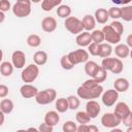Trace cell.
<instances>
[{
    "label": "cell",
    "instance_id": "cell-1",
    "mask_svg": "<svg viewBox=\"0 0 132 132\" xmlns=\"http://www.w3.org/2000/svg\"><path fill=\"white\" fill-rule=\"evenodd\" d=\"M103 93V87L101 85H98L95 88L92 89H87L82 86H79L76 90V94L80 99H86V100H92L99 98Z\"/></svg>",
    "mask_w": 132,
    "mask_h": 132
},
{
    "label": "cell",
    "instance_id": "cell-2",
    "mask_svg": "<svg viewBox=\"0 0 132 132\" xmlns=\"http://www.w3.org/2000/svg\"><path fill=\"white\" fill-rule=\"evenodd\" d=\"M31 0H16L12 6V12L16 18H26L31 13Z\"/></svg>",
    "mask_w": 132,
    "mask_h": 132
},
{
    "label": "cell",
    "instance_id": "cell-3",
    "mask_svg": "<svg viewBox=\"0 0 132 132\" xmlns=\"http://www.w3.org/2000/svg\"><path fill=\"white\" fill-rule=\"evenodd\" d=\"M101 66L104 67L107 71L112 72L113 74H119L124 69L123 62L119 58H109V57L103 58L101 62Z\"/></svg>",
    "mask_w": 132,
    "mask_h": 132
},
{
    "label": "cell",
    "instance_id": "cell-4",
    "mask_svg": "<svg viewBox=\"0 0 132 132\" xmlns=\"http://www.w3.org/2000/svg\"><path fill=\"white\" fill-rule=\"evenodd\" d=\"M56 97H57L56 90L48 88V89H45L42 91H38L37 95L35 96V101H36V103H38L40 105H46V104L54 102L56 100Z\"/></svg>",
    "mask_w": 132,
    "mask_h": 132
},
{
    "label": "cell",
    "instance_id": "cell-5",
    "mask_svg": "<svg viewBox=\"0 0 132 132\" xmlns=\"http://www.w3.org/2000/svg\"><path fill=\"white\" fill-rule=\"evenodd\" d=\"M39 74V68H38V65H36L35 63L34 64H30L28 65L27 67H25L21 73V78L24 82L26 84H30V82H33L37 76Z\"/></svg>",
    "mask_w": 132,
    "mask_h": 132
},
{
    "label": "cell",
    "instance_id": "cell-6",
    "mask_svg": "<svg viewBox=\"0 0 132 132\" xmlns=\"http://www.w3.org/2000/svg\"><path fill=\"white\" fill-rule=\"evenodd\" d=\"M64 26L72 34H79L85 29L82 21L76 16H68L67 19H65Z\"/></svg>",
    "mask_w": 132,
    "mask_h": 132
},
{
    "label": "cell",
    "instance_id": "cell-7",
    "mask_svg": "<svg viewBox=\"0 0 132 132\" xmlns=\"http://www.w3.org/2000/svg\"><path fill=\"white\" fill-rule=\"evenodd\" d=\"M122 123V119L119 118L114 112H106L101 117V124L105 128H116Z\"/></svg>",
    "mask_w": 132,
    "mask_h": 132
},
{
    "label": "cell",
    "instance_id": "cell-8",
    "mask_svg": "<svg viewBox=\"0 0 132 132\" xmlns=\"http://www.w3.org/2000/svg\"><path fill=\"white\" fill-rule=\"evenodd\" d=\"M68 57L74 65H77V64L86 63L87 61H89V52H87L84 48H78L70 52L68 54Z\"/></svg>",
    "mask_w": 132,
    "mask_h": 132
},
{
    "label": "cell",
    "instance_id": "cell-9",
    "mask_svg": "<svg viewBox=\"0 0 132 132\" xmlns=\"http://www.w3.org/2000/svg\"><path fill=\"white\" fill-rule=\"evenodd\" d=\"M105 40L110 44H118L121 41V34H119L110 25H106L102 29Z\"/></svg>",
    "mask_w": 132,
    "mask_h": 132
},
{
    "label": "cell",
    "instance_id": "cell-10",
    "mask_svg": "<svg viewBox=\"0 0 132 132\" xmlns=\"http://www.w3.org/2000/svg\"><path fill=\"white\" fill-rule=\"evenodd\" d=\"M118 98H119V92L116 89H109L103 92L101 95L102 103L107 107H111L112 105H114Z\"/></svg>",
    "mask_w": 132,
    "mask_h": 132
},
{
    "label": "cell",
    "instance_id": "cell-11",
    "mask_svg": "<svg viewBox=\"0 0 132 132\" xmlns=\"http://www.w3.org/2000/svg\"><path fill=\"white\" fill-rule=\"evenodd\" d=\"M11 63L18 69H21L26 64V55L22 51H14L11 55Z\"/></svg>",
    "mask_w": 132,
    "mask_h": 132
},
{
    "label": "cell",
    "instance_id": "cell-12",
    "mask_svg": "<svg viewBox=\"0 0 132 132\" xmlns=\"http://www.w3.org/2000/svg\"><path fill=\"white\" fill-rule=\"evenodd\" d=\"M20 93H21V96L25 99H29V98H35V96L37 95L38 93V90L36 87H34L33 85L31 84H25L21 87L20 89Z\"/></svg>",
    "mask_w": 132,
    "mask_h": 132
},
{
    "label": "cell",
    "instance_id": "cell-13",
    "mask_svg": "<svg viewBox=\"0 0 132 132\" xmlns=\"http://www.w3.org/2000/svg\"><path fill=\"white\" fill-rule=\"evenodd\" d=\"M86 111L88 112V114L91 117V119H96L100 111H101V107L99 105V103L95 100H89L86 104Z\"/></svg>",
    "mask_w": 132,
    "mask_h": 132
},
{
    "label": "cell",
    "instance_id": "cell-14",
    "mask_svg": "<svg viewBox=\"0 0 132 132\" xmlns=\"http://www.w3.org/2000/svg\"><path fill=\"white\" fill-rule=\"evenodd\" d=\"M41 28L44 32L52 33L57 29V21L53 16H45L41 21Z\"/></svg>",
    "mask_w": 132,
    "mask_h": 132
},
{
    "label": "cell",
    "instance_id": "cell-15",
    "mask_svg": "<svg viewBox=\"0 0 132 132\" xmlns=\"http://www.w3.org/2000/svg\"><path fill=\"white\" fill-rule=\"evenodd\" d=\"M75 41H76L77 45H79V46H81V47L89 46V45L93 42V40H92V35H91V33H90L89 31H85V32L82 31L81 33L77 34Z\"/></svg>",
    "mask_w": 132,
    "mask_h": 132
},
{
    "label": "cell",
    "instance_id": "cell-16",
    "mask_svg": "<svg viewBox=\"0 0 132 132\" xmlns=\"http://www.w3.org/2000/svg\"><path fill=\"white\" fill-rule=\"evenodd\" d=\"M130 111H131V110H130V107H129L128 104L125 103V102H118V103L116 104V107H114V110H113V112H114L119 118H121L122 120H123Z\"/></svg>",
    "mask_w": 132,
    "mask_h": 132
},
{
    "label": "cell",
    "instance_id": "cell-17",
    "mask_svg": "<svg viewBox=\"0 0 132 132\" xmlns=\"http://www.w3.org/2000/svg\"><path fill=\"white\" fill-rule=\"evenodd\" d=\"M95 20L97 23L99 24H105L107 23L108 19H109V14H108V10L105 9V8H98L96 11H95Z\"/></svg>",
    "mask_w": 132,
    "mask_h": 132
},
{
    "label": "cell",
    "instance_id": "cell-18",
    "mask_svg": "<svg viewBox=\"0 0 132 132\" xmlns=\"http://www.w3.org/2000/svg\"><path fill=\"white\" fill-rule=\"evenodd\" d=\"M113 51H114L116 56L121 58V59H125L130 55V48H129V46L127 44L119 43L118 45H116Z\"/></svg>",
    "mask_w": 132,
    "mask_h": 132
},
{
    "label": "cell",
    "instance_id": "cell-19",
    "mask_svg": "<svg viewBox=\"0 0 132 132\" xmlns=\"http://www.w3.org/2000/svg\"><path fill=\"white\" fill-rule=\"evenodd\" d=\"M113 87L118 92H126V91H128L130 84H129L128 79H126L124 77H119L113 81Z\"/></svg>",
    "mask_w": 132,
    "mask_h": 132
},
{
    "label": "cell",
    "instance_id": "cell-20",
    "mask_svg": "<svg viewBox=\"0 0 132 132\" xmlns=\"http://www.w3.org/2000/svg\"><path fill=\"white\" fill-rule=\"evenodd\" d=\"M59 121H60V117H59L58 111L50 110L44 116V122L51 126H56L59 123Z\"/></svg>",
    "mask_w": 132,
    "mask_h": 132
},
{
    "label": "cell",
    "instance_id": "cell-21",
    "mask_svg": "<svg viewBox=\"0 0 132 132\" xmlns=\"http://www.w3.org/2000/svg\"><path fill=\"white\" fill-rule=\"evenodd\" d=\"M47 54L44 51H37L34 55H33V61L36 65L38 66H42L47 62Z\"/></svg>",
    "mask_w": 132,
    "mask_h": 132
},
{
    "label": "cell",
    "instance_id": "cell-22",
    "mask_svg": "<svg viewBox=\"0 0 132 132\" xmlns=\"http://www.w3.org/2000/svg\"><path fill=\"white\" fill-rule=\"evenodd\" d=\"M82 24H84V28L86 31H91L94 30L95 26H96V20L95 16L91 15V14H86L82 18Z\"/></svg>",
    "mask_w": 132,
    "mask_h": 132
},
{
    "label": "cell",
    "instance_id": "cell-23",
    "mask_svg": "<svg viewBox=\"0 0 132 132\" xmlns=\"http://www.w3.org/2000/svg\"><path fill=\"white\" fill-rule=\"evenodd\" d=\"M62 0H42L41 8L43 11H51L53 8L61 5Z\"/></svg>",
    "mask_w": 132,
    "mask_h": 132
},
{
    "label": "cell",
    "instance_id": "cell-24",
    "mask_svg": "<svg viewBox=\"0 0 132 132\" xmlns=\"http://www.w3.org/2000/svg\"><path fill=\"white\" fill-rule=\"evenodd\" d=\"M112 47L110 45V43H100L99 44V57L100 58H107L111 55L112 53Z\"/></svg>",
    "mask_w": 132,
    "mask_h": 132
},
{
    "label": "cell",
    "instance_id": "cell-25",
    "mask_svg": "<svg viewBox=\"0 0 132 132\" xmlns=\"http://www.w3.org/2000/svg\"><path fill=\"white\" fill-rule=\"evenodd\" d=\"M13 64L8 62V61H4L1 63L0 65V72L3 76H10L13 72Z\"/></svg>",
    "mask_w": 132,
    "mask_h": 132
},
{
    "label": "cell",
    "instance_id": "cell-26",
    "mask_svg": "<svg viewBox=\"0 0 132 132\" xmlns=\"http://www.w3.org/2000/svg\"><path fill=\"white\" fill-rule=\"evenodd\" d=\"M56 109L58 112H66L68 109H69V104H68V100L67 98H58L56 100Z\"/></svg>",
    "mask_w": 132,
    "mask_h": 132
},
{
    "label": "cell",
    "instance_id": "cell-27",
    "mask_svg": "<svg viewBox=\"0 0 132 132\" xmlns=\"http://www.w3.org/2000/svg\"><path fill=\"white\" fill-rule=\"evenodd\" d=\"M13 102L10 99H2L0 102V110L3 111L5 114L10 113L13 110Z\"/></svg>",
    "mask_w": 132,
    "mask_h": 132
},
{
    "label": "cell",
    "instance_id": "cell-28",
    "mask_svg": "<svg viewBox=\"0 0 132 132\" xmlns=\"http://www.w3.org/2000/svg\"><path fill=\"white\" fill-rule=\"evenodd\" d=\"M106 77H107V70L104 67H102V66H99L98 69L96 70V72L93 75V78L96 81H98L99 84L100 82H103L106 79Z\"/></svg>",
    "mask_w": 132,
    "mask_h": 132
},
{
    "label": "cell",
    "instance_id": "cell-29",
    "mask_svg": "<svg viewBox=\"0 0 132 132\" xmlns=\"http://www.w3.org/2000/svg\"><path fill=\"white\" fill-rule=\"evenodd\" d=\"M98 67H99V65L96 62H94V61H87L86 64H85V72H86V74L88 76L93 77V75L96 72V70L98 69Z\"/></svg>",
    "mask_w": 132,
    "mask_h": 132
},
{
    "label": "cell",
    "instance_id": "cell-30",
    "mask_svg": "<svg viewBox=\"0 0 132 132\" xmlns=\"http://www.w3.org/2000/svg\"><path fill=\"white\" fill-rule=\"evenodd\" d=\"M57 14L58 16L62 18V19H67L68 16H70L71 14V8L69 5H59L57 8Z\"/></svg>",
    "mask_w": 132,
    "mask_h": 132
},
{
    "label": "cell",
    "instance_id": "cell-31",
    "mask_svg": "<svg viewBox=\"0 0 132 132\" xmlns=\"http://www.w3.org/2000/svg\"><path fill=\"white\" fill-rule=\"evenodd\" d=\"M27 44L31 47H38L41 44V38L37 34H31L27 37Z\"/></svg>",
    "mask_w": 132,
    "mask_h": 132
},
{
    "label": "cell",
    "instance_id": "cell-32",
    "mask_svg": "<svg viewBox=\"0 0 132 132\" xmlns=\"http://www.w3.org/2000/svg\"><path fill=\"white\" fill-rule=\"evenodd\" d=\"M75 120L78 124H89L91 121V117L87 111H78L75 114Z\"/></svg>",
    "mask_w": 132,
    "mask_h": 132
},
{
    "label": "cell",
    "instance_id": "cell-33",
    "mask_svg": "<svg viewBox=\"0 0 132 132\" xmlns=\"http://www.w3.org/2000/svg\"><path fill=\"white\" fill-rule=\"evenodd\" d=\"M79 97L78 96H74V95H70L67 97V100H68V104H69V109L71 110H74V109H77L80 105V101H79Z\"/></svg>",
    "mask_w": 132,
    "mask_h": 132
},
{
    "label": "cell",
    "instance_id": "cell-34",
    "mask_svg": "<svg viewBox=\"0 0 132 132\" xmlns=\"http://www.w3.org/2000/svg\"><path fill=\"white\" fill-rule=\"evenodd\" d=\"M60 64H61V67H62L64 70H71V69L75 66V65L70 61V59H69V57H68V54L62 56L61 61H60Z\"/></svg>",
    "mask_w": 132,
    "mask_h": 132
},
{
    "label": "cell",
    "instance_id": "cell-35",
    "mask_svg": "<svg viewBox=\"0 0 132 132\" xmlns=\"http://www.w3.org/2000/svg\"><path fill=\"white\" fill-rule=\"evenodd\" d=\"M125 22L132 21V5H126L122 8V18Z\"/></svg>",
    "mask_w": 132,
    "mask_h": 132
},
{
    "label": "cell",
    "instance_id": "cell-36",
    "mask_svg": "<svg viewBox=\"0 0 132 132\" xmlns=\"http://www.w3.org/2000/svg\"><path fill=\"white\" fill-rule=\"evenodd\" d=\"M92 40L93 42H96V43H102L104 40H105V37H104V33L102 30H94L92 33Z\"/></svg>",
    "mask_w": 132,
    "mask_h": 132
},
{
    "label": "cell",
    "instance_id": "cell-37",
    "mask_svg": "<svg viewBox=\"0 0 132 132\" xmlns=\"http://www.w3.org/2000/svg\"><path fill=\"white\" fill-rule=\"evenodd\" d=\"M62 130L64 132H76L77 131V126L73 121H66L63 124Z\"/></svg>",
    "mask_w": 132,
    "mask_h": 132
},
{
    "label": "cell",
    "instance_id": "cell-38",
    "mask_svg": "<svg viewBox=\"0 0 132 132\" xmlns=\"http://www.w3.org/2000/svg\"><path fill=\"white\" fill-rule=\"evenodd\" d=\"M108 14H109V18L113 19V20H118V19H121L122 18V8H119V7H110L108 9Z\"/></svg>",
    "mask_w": 132,
    "mask_h": 132
},
{
    "label": "cell",
    "instance_id": "cell-39",
    "mask_svg": "<svg viewBox=\"0 0 132 132\" xmlns=\"http://www.w3.org/2000/svg\"><path fill=\"white\" fill-rule=\"evenodd\" d=\"M110 26L119 33V34H123L124 33V25L121 23V22H119L118 20H113L112 22H111V24H110Z\"/></svg>",
    "mask_w": 132,
    "mask_h": 132
},
{
    "label": "cell",
    "instance_id": "cell-40",
    "mask_svg": "<svg viewBox=\"0 0 132 132\" xmlns=\"http://www.w3.org/2000/svg\"><path fill=\"white\" fill-rule=\"evenodd\" d=\"M99 44H100V43L92 42V43L88 46V52H89V54H91L92 56H99Z\"/></svg>",
    "mask_w": 132,
    "mask_h": 132
},
{
    "label": "cell",
    "instance_id": "cell-41",
    "mask_svg": "<svg viewBox=\"0 0 132 132\" xmlns=\"http://www.w3.org/2000/svg\"><path fill=\"white\" fill-rule=\"evenodd\" d=\"M98 85H100L98 81H96L93 77H91L90 79H87V80H85L84 82H82V87H85V88H87V89H92V88H95V87H97Z\"/></svg>",
    "mask_w": 132,
    "mask_h": 132
},
{
    "label": "cell",
    "instance_id": "cell-42",
    "mask_svg": "<svg viewBox=\"0 0 132 132\" xmlns=\"http://www.w3.org/2000/svg\"><path fill=\"white\" fill-rule=\"evenodd\" d=\"M38 130H39L40 132H53V130H54V126H51V125H48L47 123L43 122L42 124L39 125Z\"/></svg>",
    "mask_w": 132,
    "mask_h": 132
},
{
    "label": "cell",
    "instance_id": "cell-43",
    "mask_svg": "<svg viewBox=\"0 0 132 132\" xmlns=\"http://www.w3.org/2000/svg\"><path fill=\"white\" fill-rule=\"evenodd\" d=\"M11 8V4L8 0H1L0 1V10L5 12V11H8L9 9Z\"/></svg>",
    "mask_w": 132,
    "mask_h": 132
},
{
    "label": "cell",
    "instance_id": "cell-44",
    "mask_svg": "<svg viewBox=\"0 0 132 132\" xmlns=\"http://www.w3.org/2000/svg\"><path fill=\"white\" fill-rule=\"evenodd\" d=\"M122 123L126 126V127H130L132 126V111H130L123 120H122Z\"/></svg>",
    "mask_w": 132,
    "mask_h": 132
},
{
    "label": "cell",
    "instance_id": "cell-45",
    "mask_svg": "<svg viewBox=\"0 0 132 132\" xmlns=\"http://www.w3.org/2000/svg\"><path fill=\"white\" fill-rule=\"evenodd\" d=\"M8 95V88L5 85H0V97L5 98Z\"/></svg>",
    "mask_w": 132,
    "mask_h": 132
},
{
    "label": "cell",
    "instance_id": "cell-46",
    "mask_svg": "<svg viewBox=\"0 0 132 132\" xmlns=\"http://www.w3.org/2000/svg\"><path fill=\"white\" fill-rule=\"evenodd\" d=\"M132 0H111V2L114 3V4H117V5H127Z\"/></svg>",
    "mask_w": 132,
    "mask_h": 132
},
{
    "label": "cell",
    "instance_id": "cell-47",
    "mask_svg": "<svg viewBox=\"0 0 132 132\" xmlns=\"http://www.w3.org/2000/svg\"><path fill=\"white\" fill-rule=\"evenodd\" d=\"M126 42H127V45H128L129 47H131V48H132V34H129V35L127 36Z\"/></svg>",
    "mask_w": 132,
    "mask_h": 132
},
{
    "label": "cell",
    "instance_id": "cell-48",
    "mask_svg": "<svg viewBox=\"0 0 132 132\" xmlns=\"http://www.w3.org/2000/svg\"><path fill=\"white\" fill-rule=\"evenodd\" d=\"M89 132H98V128L95 125H89Z\"/></svg>",
    "mask_w": 132,
    "mask_h": 132
},
{
    "label": "cell",
    "instance_id": "cell-49",
    "mask_svg": "<svg viewBox=\"0 0 132 132\" xmlns=\"http://www.w3.org/2000/svg\"><path fill=\"white\" fill-rule=\"evenodd\" d=\"M4 117H5V113L0 110V126H2L4 124Z\"/></svg>",
    "mask_w": 132,
    "mask_h": 132
},
{
    "label": "cell",
    "instance_id": "cell-50",
    "mask_svg": "<svg viewBox=\"0 0 132 132\" xmlns=\"http://www.w3.org/2000/svg\"><path fill=\"white\" fill-rule=\"evenodd\" d=\"M0 16H1V19H0V23H2V22L4 21V18H5L4 12H3V11H0Z\"/></svg>",
    "mask_w": 132,
    "mask_h": 132
},
{
    "label": "cell",
    "instance_id": "cell-51",
    "mask_svg": "<svg viewBox=\"0 0 132 132\" xmlns=\"http://www.w3.org/2000/svg\"><path fill=\"white\" fill-rule=\"evenodd\" d=\"M28 130H29V131H39V130L36 129V128H28Z\"/></svg>",
    "mask_w": 132,
    "mask_h": 132
},
{
    "label": "cell",
    "instance_id": "cell-52",
    "mask_svg": "<svg viewBox=\"0 0 132 132\" xmlns=\"http://www.w3.org/2000/svg\"><path fill=\"white\" fill-rule=\"evenodd\" d=\"M127 132H132V126L127 127Z\"/></svg>",
    "mask_w": 132,
    "mask_h": 132
},
{
    "label": "cell",
    "instance_id": "cell-53",
    "mask_svg": "<svg viewBox=\"0 0 132 132\" xmlns=\"http://www.w3.org/2000/svg\"><path fill=\"white\" fill-rule=\"evenodd\" d=\"M32 1V3H39L41 0H31Z\"/></svg>",
    "mask_w": 132,
    "mask_h": 132
},
{
    "label": "cell",
    "instance_id": "cell-54",
    "mask_svg": "<svg viewBox=\"0 0 132 132\" xmlns=\"http://www.w3.org/2000/svg\"><path fill=\"white\" fill-rule=\"evenodd\" d=\"M130 57H131V59H132V50H130V55H129Z\"/></svg>",
    "mask_w": 132,
    "mask_h": 132
}]
</instances>
